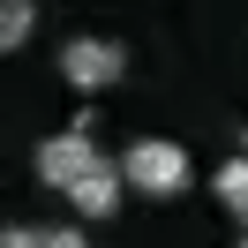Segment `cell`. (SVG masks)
<instances>
[{
  "instance_id": "1",
  "label": "cell",
  "mask_w": 248,
  "mask_h": 248,
  "mask_svg": "<svg viewBox=\"0 0 248 248\" xmlns=\"http://www.w3.org/2000/svg\"><path fill=\"white\" fill-rule=\"evenodd\" d=\"M121 181L136 188V196H158V203H166V196L188 188V151L173 136H136L121 151Z\"/></svg>"
},
{
  "instance_id": "2",
  "label": "cell",
  "mask_w": 248,
  "mask_h": 248,
  "mask_svg": "<svg viewBox=\"0 0 248 248\" xmlns=\"http://www.w3.org/2000/svg\"><path fill=\"white\" fill-rule=\"evenodd\" d=\"M38 181L53 188V196H68V188L83 181V173H98L106 166V151H98V136H91V121H76V128H61V136H46L38 143Z\"/></svg>"
},
{
  "instance_id": "3",
  "label": "cell",
  "mask_w": 248,
  "mask_h": 248,
  "mask_svg": "<svg viewBox=\"0 0 248 248\" xmlns=\"http://www.w3.org/2000/svg\"><path fill=\"white\" fill-rule=\"evenodd\" d=\"M61 76L76 83V91H106V83L128 76V53L113 46V38H68L61 46Z\"/></svg>"
},
{
  "instance_id": "4",
  "label": "cell",
  "mask_w": 248,
  "mask_h": 248,
  "mask_svg": "<svg viewBox=\"0 0 248 248\" xmlns=\"http://www.w3.org/2000/svg\"><path fill=\"white\" fill-rule=\"evenodd\" d=\"M121 196H128V181H121V158H106L98 173H83V181L68 188L76 218H113V211H121Z\"/></svg>"
},
{
  "instance_id": "5",
  "label": "cell",
  "mask_w": 248,
  "mask_h": 248,
  "mask_svg": "<svg viewBox=\"0 0 248 248\" xmlns=\"http://www.w3.org/2000/svg\"><path fill=\"white\" fill-rule=\"evenodd\" d=\"M0 248H83L76 226H46V218H23V226H0Z\"/></svg>"
},
{
  "instance_id": "6",
  "label": "cell",
  "mask_w": 248,
  "mask_h": 248,
  "mask_svg": "<svg viewBox=\"0 0 248 248\" xmlns=\"http://www.w3.org/2000/svg\"><path fill=\"white\" fill-rule=\"evenodd\" d=\"M211 196L226 203V218H233V226H248V158H226V166L211 173Z\"/></svg>"
},
{
  "instance_id": "7",
  "label": "cell",
  "mask_w": 248,
  "mask_h": 248,
  "mask_svg": "<svg viewBox=\"0 0 248 248\" xmlns=\"http://www.w3.org/2000/svg\"><path fill=\"white\" fill-rule=\"evenodd\" d=\"M38 31V0H0V53H16Z\"/></svg>"
},
{
  "instance_id": "8",
  "label": "cell",
  "mask_w": 248,
  "mask_h": 248,
  "mask_svg": "<svg viewBox=\"0 0 248 248\" xmlns=\"http://www.w3.org/2000/svg\"><path fill=\"white\" fill-rule=\"evenodd\" d=\"M241 248H248V241H241Z\"/></svg>"
}]
</instances>
